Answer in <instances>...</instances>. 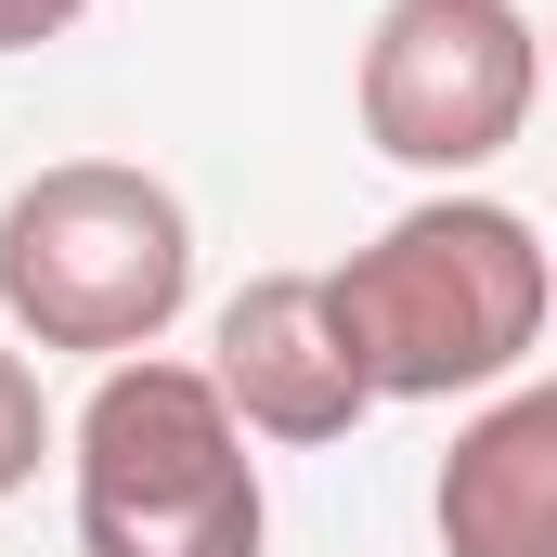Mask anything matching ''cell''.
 <instances>
[{"mask_svg": "<svg viewBox=\"0 0 557 557\" xmlns=\"http://www.w3.org/2000/svg\"><path fill=\"white\" fill-rule=\"evenodd\" d=\"M324 285H337V324H350V363H363L376 403L506 389L545 350V311H557L545 234L506 195H467V182L416 195L389 234H363Z\"/></svg>", "mask_w": 557, "mask_h": 557, "instance_id": "obj_1", "label": "cell"}, {"mask_svg": "<svg viewBox=\"0 0 557 557\" xmlns=\"http://www.w3.org/2000/svg\"><path fill=\"white\" fill-rule=\"evenodd\" d=\"M195 298V221L182 195L131 156H65L39 182H13L0 208V311L39 350H91L131 363L182 324Z\"/></svg>", "mask_w": 557, "mask_h": 557, "instance_id": "obj_2", "label": "cell"}, {"mask_svg": "<svg viewBox=\"0 0 557 557\" xmlns=\"http://www.w3.org/2000/svg\"><path fill=\"white\" fill-rule=\"evenodd\" d=\"M273 493L208 363L131 350L78 403V557H260Z\"/></svg>", "mask_w": 557, "mask_h": 557, "instance_id": "obj_3", "label": "cell"}, {"mask_svg": "<svg viewBox=\"0 0 557 557\" xmlns=\"http://www.w3.org/2000/svg\"><path fill=\"white\" fill-rule=\"evenodd\" d=\"M545 104V26L519 0H389L363 26V143L389 169L467 182Z\"/></svg>", "mask_w": 557, "mask_h": 557, "instance_id": "obj_4", "label": "cell"}, {"mask_svg": "<svg viewBox=\"0 0 557 557\" xmlns=\"http://www.w3.org/2000/svg\"><path fill=\"white\" fill-rule=\"evenodd\" d=\"M208 376H221V403H234L247 441H350V428L376 416L324 273L234 285V298H221V337H208Z\"/></svg>", "mask_w": 557, "mask_h": 557, "instance_id": "obj_5", "label": "cell"}, {"mask_svg": "<svg viewBox=\"0 0 557 557\" xmlns=\"http://www.w3.org/2000/svg\"><path fill=\"white\" fill-rule=\"evenodd\" d=\"M441 557H557V376L493 389L441 454Z\"/></svg>", "mask_w": 557, "mask_h": 557, "instance_id": "obj_6", "label": "cell"}, {"mask_svg": "<svg viewBox=\"0 0 557 557\" xmlns=\"http://www.w3.org/2000/svg\"><path fill=\"white\" fill-rule=\"evenodd\" d=\"M39 454H52V403H39V376H26V350H0V506L39 480Z\"/></svg>", "mask_w": 557, "mask_h": 557, "instance_id": "obj_7", "label": "cell"}, {"mask_svg": "<svg viewBox=\"0 0 557 557\" xmlns=\"http://www.w3.org/2000/svg\"><path fill=\"white\" fill-rule=\"evenodd\" d=\"M91 0H0V52H39V39H65Z\"/></svg>", "mask_w": 557, "mask_h": 557, "instance_id": "obj_8", "label": "cell"}, {"mask_svg": "<svg viewBox=\"0 0 557 557\" xmlns=\"http://www.w3.org/2000/svg\"><path fill=\"white\" fill-rule=\"evenodd\" d=\"M545 65H557V26H545Z\"/></svg>", "mask_w": 557, "mask_h": 557, "instance_id": "obj_9", "label": "cell"}]
</instances>
